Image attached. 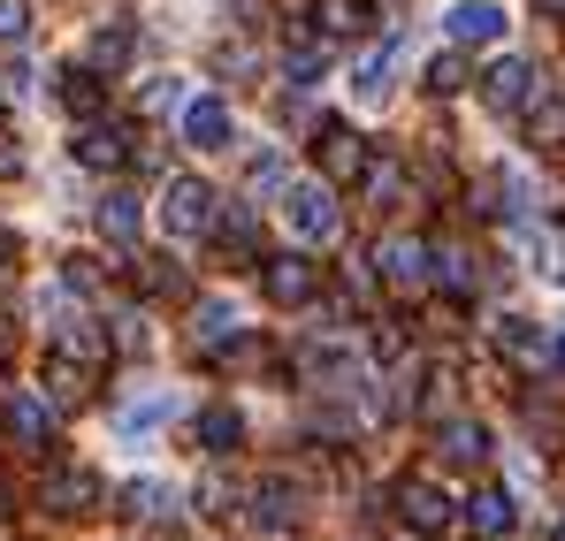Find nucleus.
Masks as SVG:
<instances>
[{
	"label": "nucleus",
	"instance_id": "nucleus-25",
	"mask_svg": "<svg viewBox=\"0 0 565 541\" xmlns=\"http://www.w3.org/2000/svg\"><path fill=\"white\" fill-rule=\"evenodd\" d=\"M428 91H436V99L467 91V62H459V54H436V62H428Z\"/></svg>",
	"mask_w": 565,
	"mask_h": 541
},
{
	"label": "nucleus",
	"instance_id": "nucleus-29",
	"mask_svg": "<svg viewBox=\"0 0 565 541\" xmlns=\"http://www.w3.org/2000/svg\"><path fill=\"white\" fill-rule=\"evenodd\" d=\"M138 282H146V290H153V297H169V290H184V274H177V260H138Z\"/></svg>",
	"mask_w": 565,
	"mask_h": 541
},
{
	"label": "nucleus",
	"instance_id": "nucleus-31",
	"mask_svg": "<svg viewBox=\"0 0 565 541\" xmlns=\"http://www.w3.org/2000/svg\"><path fill=\"white\" fill-rule=\"evenodd\" d=\"M31 31V0H0V46H15Z\"/></svg>",
	"mask_w": 565,
	"mask_h": 541
},
{
	"label": "nucleus",
	"instance_id": "nucleus-9",
	"mask_svg": "<svg viewBox=\"0 0 565 541\" xmlns=\"http://www.w3.org/2000/svg\"><path fill=\"white\" fill-rule=\"evenodd\" d=\"M397 511H405V527H413V534H444V527H451V496H444L428 473L397 480Z\"/></svg>",
	"mask_w": 565,
	"mask_h": 541
},
{
	"label": "nucleus",
	"instance_id": "nucleus-16",
	"mask_svg": "<svg viewBox=\"0 0 565 541\" xmlns=\"http://www.w3.org/2000/svg\"><path fill=\"white\" fill-rule=\"evenodd\" d=\"M467 527H473L481 541H504L512 527H520V504H512V488H481V496L467 504Z\"/></svg>",
	"mask_w": 565,
	"mask_h": 541
},
{
	"label": "nucleus",
	"instance_id": "nucleus-3",
	"mask_svg": "<svg viewBox=\"0 0 565 541\" xmlns=\"http://www.w3.org/2000/svg\"><path fill=\"white\" fill-rule=\"evenodd\" d=\"M260 297L282 305V313H298V305L321 297V268H313L306 252H276V260H260Z\"/></svg>",
	"mask_w": 565,
	"mask_h": 541
},
{
	"label": "nucleus",
	"instance_id": "nucleus-26",
	"mask_svg": "<svg viewBox=\"0 0 565 541\" xmlns=\"http://www.w3.org/2000/svg\"><path fill=\"white\" fill-rule=\"evenodd\" d=\"M360 99H367V107H375V99H390V54H367V62H360Z\"/></svg>",
	"mask_w": 565,
	"mask_h": 541
},
{
	"label": "nucleus",
	"instance_id": "nucleus-6",
	"mask_svg": "<svg viewBox=\"0 0 565 541\" xmlns=\"http://www.w3.org/2000/svg\"><path fill=\"white\" fill-rule=\"evenodd\" d=\"M535 91H543V77H535V62H520V54L489 62V77H481V99H489L497 115H527Z\"/></svg>",
	"mask_w": 565,
	"mask_h": 541
},
{
	"label": "nucleus",
	"instance_id": "nucleus-7",
	"mask_svg": "<svg viewBox=\"0 0 565 541\" xmlns=\"http://www.w3.org/2000/svg\"><path fill=\"white\" fill-rule=\"evenodd\" d=\"M0 420H8V435L23 451H46L54 443V397H39V389H8L0 397Z\"/></svg>",
	"mask_w": 565,
	"mask_h": 541
},
{
	"label": "nucleus",
	"instance_id": "nucleus-19",
	"mask_svg": "<svg viewBox=\"0 0 565 541\" xmlns=\"http://www.w3.org/2000/svg\"><path fill=\"white\" fill-rule=\"evenodd\" d=\"M245 504H253V527H290L298 519V488L290 480H260Z\"/></svg>",
	"mask_w": 565,
	"mask_h": 541
},
{
	"label": "nucleus",
	"instance_id": "nucleus-10",
	"mask_svg": "<svg viewBox=\"0 0 565 541\" xmlns=\"http://www.w3.org/2000/svg\"><path fill=\"white\" fill-rule=\"evenodd\" d=\"M184 138L199 145V153H230L237 122H230V107H222L214 91H199V99H184Z\"/></svg>",
	"mask_w": 565,
	"mask_h": 541
},
{
	"label": "nucleus",
	"instance_id": "nucleus-11",
	"mask_svg": "<svg viewBox=\"0 0 565 541\" xmlns=\"http://www.w3.org/2000/svg\"><path fill=\"white\" fill-rule=\"evenodd\" d=\"M367 268H375L382 282H397V290H413V282H428V245H420V237H382Z\"/></svg>",
	"mask_w": 565,
	"mask_h": 541
},
{
	"label": "nucleus",
	"instance_id": "nucleus-32",
	"mask_svg": "<svg viewBox=\"0 0 565 541\" xmlns=\"http://www.w3.org/2000/svg\"><path fill=\"white\" fill-rule=\"evenodd\" d=\"M260 191H268V198L282 191V161H276V153H260V161H253V198H260Z\"/></svg>",
	"mask_w": 565,
	"mask_h": 541
},
{
	"label": "nucleus",
	"instance_id": "nucleus-33",
	"mask_svg": "<svg viewBox=\"0 0 565 541\" xmlns=\"http://www.w3.org/2000/svg\"><path fill=\"white\" fill-rule=\"evenodd\" d=\"M8 169H23V153H15V145L0 138V176H8Z\"/></svg>",
	"mask_w": 565,
	"mask_h": 541
},
{
	"label": "nucleus",
	"instance_id": "nucleus-34",
	"mask_svg": "<svg viewBox=\"0 0 565 541\" xmlns=\"http://www.w3.org/2000/svg\"><path fill=\"white\" fill-rule=\"evenodd\" d=\"M8 252H15V229H8V221H0V260H8Z\"/></svg>",
	"mask_w": 565,
	"mask_h": 541
},
{
	"label": "nucleus",
	"instance_id": "nucleus-13",
	"mask_svg": "<svg viewBox=\"0 0 565 541\" xmlns=\"http://www.w3.org/2000/svg\"><path fill=\"white\" fill-rule=\"evenodd\" d=\"M237 344V305L230 297H206V305H191V351H230Z\"/></svg>",
	"mask_w": 565,
	"mask_h": 541
},
{
	"label": "nucleus",
	"instance_id": "nucleus-20",
	"mask_svg": "<svg viewBox=\"0 0 565 541\" xmlns=\"http://www.w3.org/2000/svg\"><path fill=\"white\" fill-rule=\"evenodd\" d=\"M444 457L451 465H489V428L481 420H444Z\"/></svg>",
	"mask_w": 565,
	"mask_h": 541
},
{
	"label": "nucleus",
	"instance_id": "nucleus-15",
	"mask_svg": "<svg viewBox=\"0 0 565 541\" xmlns=\"http://www.w3.org/2000/svg\"><path fill=\"white\" fill-rule=\"evenodd\" d=\"M138 229H146L138 191H107V198H99V237H107V245H122V252H138Z\"/></svg>",
	"mask_w": 565,
	"mask_h": 541
},
{
	"label": "nucleus",
	"instance_id": "nucleus-14",
	"mask_svg": "<svg viewBox=\"0 0 565 541\" xmlns=\"http://www.w3.org/2000/svg\"><path fill=\"white\" fill-rule=\"evenodd\" d=\"M191 435H199L206 457H230V451H245V412H237V404H206V412L191 420Z\"/></svg>",
	"mask_w": 565,
	"mask_h": 541
},
{
	"label": "nucleus",
	"instance_id": "nucleus-18",
	"mask_svg": "<svg viewBox=\"0 0 565 541\" xmlns=\"http://www.w3.org/2000/svg\"><path fill=\"white\" fill-rule=\"evenodd\" d=\"M54 99H62V107H70L77 122H93V115H99V69H93V62H85V69L70 62V69L54 77Z\"/></svg>",
	"mask_w": 565,
	"mask_h": 541
},
{
	"label": "nucleus",
	"instance_id": "nucleus-36",
	"mask_svg": "<svg viewBox=\"0 0 565 541\" xmlns=\"http://www.w3.org/2000/svg\"><path fill=\"white\" fill-rule=\"evenodd\" d=\"M535 8H543V15H565V0H535Z\"/></svg>",
	"mask_w": 565,
	"mask_h": 541
},
{
	"label": "nucleus",
	"instance_id": "nucleus-23",
	"mask_svg": "<svg viewBox=\"0 0 565 541\" xmlns=\"http://www.w3.org/2000/svg\"><path fill=\"white\" fill-rule=\"evenodd\" d=\"M527 138H535V145H565V99H558V91H535V107H527Z\"/></svg>",
	"mask_w": 565,
	"mask_h": 541
},
{
	"label": "nucleus",
	"instance_id": "nucleus-27",
	"mask_svg": "<svg viewBox=\"0 0 565 541\" xmlns=\"http://www.w3.org/2000/svg\"><path fill=\"white\" fill-rule=\"evenodd\" d=\"M222 245H230L237 260L253 252V206H230V214H222Z\"/></svg>",
	"mask_w": 565,
	"mask_h": 541
},
{
	"label": "nucleus",
	"instance_id": "nucleus-22",
	"mask_svg": "<svg viewBox=\"0 0 565 541\" xmlns=\"http://www.w3.org/2000/svg\"><path fill=\"white\" fill-rule=\"evenodd\" d=\"M428 274L451 290V297H467L473 290V260H467V245H428Z\"/></svg>",
	"mask_w": 565,
	"mask_h": 541
},
{
	"label": "nucleus",
	"instance_id": "nucleus-24",
	"mask_svg": "<svg viewBox=\"0 0 565 541\" xmlns=\"http://www.w3.org/2000/svg\"><path fill=\"white\" fill-rule=\"evenodd\" d=\"M313 23H329L337 39H360V31L375 23V8H367V0H321V8H313Z\"/></svg>",
	"mask_w": 565,
	"mask_h": 541
},
{
	"label": "nucleus",
	"instance_id": "nucleus-37",
	"mask_svg": "<svg viewBox=\"0 0 565 541\" xmlns=\"http://www.w3.org/2000/svg\"><path fill=\"white\" fill-rule=\"evenodd\" d=\"M551 541H565V519H558V534H551Z\"/></svg>",
	"mask_w": 565,
	"mask_h": 541
},
{
	"label": "nucleus",
	"instance_id": "nucleus-4",
	"mask_svg": "<svg viewBox=\"0 0 565 541\" xmlns=\"http://www.w3.org/2000/svg\"><path fill=\"white\" fill-rule=\"evenodd\" d=\"M313 161H321V176H329V183H367V169H375L367 138H360V130H344V122H321Z\"/></svg>",
	"mask_w": 565,
	"mask_h": 541
},
{
	"label": "nucleus",
	"instance_id": "nucleus-8",
	"mask_svg": "<svg viewBox=\"0 0 565 541\" xmlns=\"http://www.w3.org/2000/svg\"><path fill=\"white\" fill-rule=\"evenodd\" d=\"M93 504H99V480L85 465H54L46 488H39V511H54V519H85Z\"/></svg>",
	"mask_w": 565,
	"mask_h": 541
},
{
	"label": "nucleus",
	"instance_id": "nucleus-5",
	"mask_svg": "<svg viewBox=\"0 0 565 541\" xmlns=\"http://www.w3.org/2000/svg\"><path fill=\"white\" fill-rule=\"evenodd\" d=\"M70 153H77L85 169H99V176H107V169H122V161L138 153V130H130V122H99V115H93V122H77Z\"/></svg>",
	"mask_w": 565,
	"mask_h": 541
},
{
	"label": "nucleus",
	"instance_id": "nucleus-30",
	"mask_svg": "<svg viewBox=\"0 0 565 541\" xmlns=\"http://www.w3.org/2000/svg\"><path fill=\"white\" fill-rule=\"evenodd\" d=\"M282 69L306 85V77H321V69H329V46H290V62H282Z\"/></svg>",
	"mask_w": 565,
	"mask_h": 541
},
{
	"label": "nucleus",
	"instance_id": "nucleus-21",
	"mask_svg": "<svg viewBox=\"0 0 565 541\" xmlns=\"http://www.w3.org/2000/svg\"><path fill=\"white\" fill-rule=\"evenodd\" d=\"M130 54H138V31H130V23H99L93 46H85V62H93V69H122Z\"/></svg>",
	"mask_w": 565,
	"mask_h": 541
},
{
	"label": "nucleus",
	"instance_id": "nucleus-1",
	"mask_svg": "<svg viewBox=\"0 0 565 541\" xmlns=\"http://www.w3.org/2000/svg\"><path fill=\"white\" fill-rule=\"evenodd\" d=\"M282 221H290V237L298 245H337L344 237V206H337V183H298V191H282Z\"/></svg>",
	"mask_w": 565,
	"mask_h": 541
},
{
	"label": "nucleus",
	"instance_id": "nucleus-2",
	"mask_svg": "<svg viewBox=\"0 0 565 541\" xmlns=\"http://www.w3.org/2000/svg\"><path fill=\"white\" fill-rule=\"evenodd\" d=\"M161 229L184 237V245L191 237H214V229H222V198H214L199 176H177L169 191H161Z\"/></svg>",
	"mask_w": 565,
	"mask_h": 541
},
{
	"label": "nucleus",
	"instance_id": "nucleus-35",
	"mask_svg": "<svg viewBox=\"0 0 565 541\" xmlns=\"http://www.w3.org/2000/svg\"><path fill=\"white\" fill-rule=\"evenodd\" d=\"M551 359H558V366H565V328H558V336H551Z\"/></svg>",
	"mask_w": 565,
	"mask_h": 541
},
{
	"label": "nucleus",
	"instance_id": "nucleus-38",
	"mask_svg": "<svg viewBox=\"0 0 565 541\" xmlns=\"http://www.w3.org/2000/svg\"><path fill=\"white\" fill-rule=\"evenodd\" d=\"M0 504H8V488H0Z\"/></svg>",
	"mask_w": 565,
	"mask_h": 541
},
{
	"label": "nucleus",
	"instance_id": "nucleus-28",
	"mask_svg": "<svg viewBox=\"0 0 565 541\" xmlns=\"http://www.w3.org/2000/svg\"><path fill=\"white\" fill-rule=\"evenodd\" d=\"M169 420V397H138V404H122V428L130 435H146V428H161Z\"/></svg>",
	"mask_w": 565,
	"mask_h": 541
},
{
	"label": "nucleus",
	"instance_id": "nucleus-12",
	"mask_svg": "<svg viewBox=\"0 0 565 541\" xmlns=\"http://www.w3.org/2000/svg\"><path fill=\"white\" fill-rule=\"evenodd\" d=\"M444 31H451V46H489V39H504V8L497 0H459L444 15Z\"/></svg>",
	"mask_w": 565,
	"mask_h": 541
},
{
	"label": "nucleus",
	"instance_id": "nucleus-17",
	"mask_svg": "<svg viewBox=\"0 0 565 541\" xmlns=\"http://www.w3.org/2000/svg\"><path fill=\"white\" fill-rule=\"evenodd\" d=\"M115 504H122V519H146V527L177 519V488H169V480H130Z\"/></svg>",
	"mask_w": 565,
	"mask_h": 541
}]
</instances>
